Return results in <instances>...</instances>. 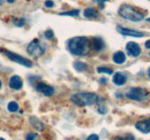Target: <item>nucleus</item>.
Masks as SVG:
<instances>
[{
    "label": "nucleus",
    "instance_id": "f257e3e1",
    "mask_svg": "<svg viewBox=\"0 0 150 140\" xmlns=\"http://www.w3.org/2000/svg\"><path fill=\"white\" fill-rule=\"evenodd\" d=\"M91 46V43L89 40V38L87 37H74L72 39L68 40L67 43V48L68 51L74 54V55H86L89 52Z\"/></svg>",
    "mask_w": 150,
    "mask_h": 140
},
{
    "label": "nucleus",
    "instance_id": "f03ea898",
    "mask_svg": "<svg viewBox=\"0 0 150 140\" xmlns=\"http://www.w3.org/2000/svg\"><path fill=\"white\" fill-rule=\"evenodd\" d=\"M72 102L76 106H91L99 101V97L96 93H88V92H79L72 95Z\"/></svg>",
    "mask_w": 150,
    "mask_h": 140
},
{
    "label": "nucleus",
    "instance_id": "7ed1b4c3",
    "mask_svg": "<svg viewBox=\"0 0 150 140\" xmlns=\"http://www.w3.org/2000/svg\"><path fill=\"white\" fill-rule=\"evenodd\" d=\"M119 15L121 18H126L128 21H132V22H140L144 18V13L142 12H139L135 7H133L131 5H122L119 10H118Z\"/></svg>",
    "mask_w": 150,
    "mask_h": 140
},
{
    "label": "nucleus",
    "instance_id": "20e7f679",
    "mask_svg": "<svg viewBox=\"0 0 150 140\" xmlns=\"http://www.w3.org/2000/svg\"><path fill=\"white\" fill-rule=\"evenodd\" d=\"M148 95H149L148 91L142 88H132L125 94L127 99H131L134 101H144L148 99Z\"/></svg>",
    "mask_w": 150,
    "mask_h": 140
},
{
    "label": "nucleus",
    "instance_id": "39448f33",
    "mask_svg": "<svg viewBox=\"0 0 150 140\" xmlns=\"http://www.w3.org/2000/svg\"><path fill=\"white\" fill-rule=\"evenodd\" d=\"M27 52L29 55L34 56V57H39L42 56L45 52V47L38 41L37 39L33 40L28 46H27Z\"/></svg>",
    "mask_w": 150,
    "mask_h": 140
},
{
    "label": "nucleus",
    "instance_id": "423d86ee",
    "mask_svg": "<svg viewBox=\"0 0 150 140\" xmlns=\"http://www.w3.org/2000/svg\"><path fill=\"white\" fill-rule=\"evenodd\" d=\"M5 54H6V56H7L9 60H12L13 62H16V63H19V64L23 66V67H27V68H31V67H33V62H31L29 59L23 57L22 55H20L18 53L11 52V51H5Z\"/></svg>",
    "mask_w": 150,
    "mask_h": 140
},
{
    "label": "nucleus",
    "instance_id": "0eeeda50",
    "mask_svg": "<svg viewBox=\"0 0 150 140\" xmlns=\"http://www.w3.org/2000/svg\"><path fill=\"white\" fill-rule=\"evenodd\" d=\"M126 51H127V54L129 56H133V57H137L140 54H141V48H140V45L134 43V41H129L127 43L126 45Z\"/></svg>",
    "mask_w": 150,
    "mask_h": 140
},
{
    "label": "nucleus",
    "instance_id": "6e6552de",
    "mask_svg": "<svg viewBox=\"0 0 150 140\" xmlns=\"http://www.w3.org/2000/svg\"><path fill=\"white\" fill-rule=\"evenodd\" d=\"M36 90H37L39 93H42V94H44L46 97H51L54 93L53 86H51L49 84H45V83H37L36 84Z\"/></svg>",
    "mask_w": 150,
    "mask_h": 140
},
{
    "label": "nucleus",
    "instance_id": "1a4fd4ad",
    "mask_svg": "<svg viewBox=\"0 0 150 140\" xmlns=\"http://www.w3.org/2000/svg\"><path fill=\"white\" fill-rule=\"evenodd\" d=\"M117 30L119 34L124 36H131V37H143L144 34L143 32H140L137 30H133V29H128V28H124L121 25H118L117 27Z\"/></svg>",
    "mask_w": 150,
    "mask_h": 140
},
{
    "label": "nucleus",
    "instance_id": "9d476101",
    "mask_svg": "<svg viewBox=\"0 0 150 140\" xmlns=\"http://www.w3.org/2000/svg\"><path fill=\"white\" fill-rule=\"evenodd\" d=\"M22 86H23V82H22L20 76L14 75V76H12L9 78V88H13L15 91H19V90L22 88Z\"/></svg>",
    "mask_w": 150,
    "mask_h": 140
},
{
    "label": "nucleus",
    "instance_id": "9b49d317",
    "mask_svg": "<svg viewBox=\"0 0 150 140\" xmlns=\"http://www.w3.org/2000/svg\"><path fill=\"white\" fill-rule=\"evenodd\" d=\"M135 127H136L140 132H142V133H149L150 132V118L136 122Z\"/></svg>",
    "mask_w": 150,
    "mask_h": 140
},
{
    "label": "nucleus",
    "instance_id": "f8f14e48",
    "mask_svg": "<svg viewBox=\"0 0 150 140\" xmlns=\"http://www.w3.org/2000/svg\"><path fill=\"white\" fill-rule=\"evenodd\" d=\"M126 80H127V77L121 72H115L114 76H113V83L115 85H118V86L124 85L126 83Z\"/></svg>",
    "mask_w": 150,
    "mask_h": 140
},
{
    "label": "nucleus",
    "instance_id": "ddd939ff",
    "mask_svg": "<svg viewBox=\"0 0 150 140\" xmlns=\"http://www.w3.org/2000/svg\"><path fill=\"white\" fill-rule=\"evenodd\" d=\"M112 60H113V62L117 63V64H122V63H125V61H126V55H125L124 52L118 51V52H115L113 54Z\"/></svg>",
    "mask_w": 150,
    "mask_h": 140
},
{
    "label": "nucleus",
    "instance_id": "4468645a",
    "mask_svg": "<svg viewBox=\"0 0 150 140\" xmlns=\"http://www.w3.org/2000/svg\"><path fill=\"white\" fill-rule=\"evenodd\" d=\"M83 15L87 18H98V12L95 8H93V7H89V8H86Z\"/></svg>",
    "mask_w": 150,
    "mask_h": 140
},
{
    "label": "nucleus",
    "instance_id": "2eb2a0df",
    "mask_svg": "<svg viewBox=\"0 0 150 140\" xmlns=\"http://www.w3.org/2000/svg\"><path fill=\"white\" fill-rule=\"evenodd\" d=\"M93 47L96 51H102L104 48V41L100 38H94L93 39Z\"/></svg>",
    "mask_w": 150,
    "mask_h": 140
},
{
    "label": "nucleus",
    "instance_id": "dca6fc26",
    "mask_svg": "<svg viewBox=\"0 0 150 140\" xmlns=\"http://www.w3.org/2000/svg\"><path fill=\"white\" fill-rule=\"evenodd\" d=\"M30 122H31V125L37 130V131H42L44 129V124L40 122L38 118L36 117H30Z\"/></svg>",
    "mask_w": 150,
    "mask_h": 140
},
{
    "label": "nucleus",
    "instance_id": "f3484780",
    "mask_svg": "<svg viewBox=\"0 0 150 140\" xmlns=\"http://www.w3.org/2000/svg\"><path fill=\"white\" fill-rule=\"evenodd\" d=\"M74 68H75V70L82 72V71H84V70L87 69V64H86L84 62H82V61H75Z\"/></svg>",
    "mask_w": 150,
    "mask_h": 140
},
{
    "label": "nucleus",
    "instance_id": "a211bd4d",
    "mask_svg": "<svg viewBox=\"0 0 150 140\" xmlns=\"http://www.w3.org/2000/svg\"><path fill=\"white\" fill-rule=\"evenodd\" d=\"M7 109H8V111H11V113H16V111L19 110V105H18V102H15V101H11V102L7 105Z\"/></svg>",
    "mask_w": 150,
    "mask_h": 140
},
{
    "label": "nucleus",
    "instance_id": "6ab92c4d",
    "mask_svg": "<svg viewBox=\"0 0 150 140\" xmlns=\"http://www.w3.org/2000/svg\"><path fill=\"white\" fill-rule=\"evenodd\" d=\"M79 14H80L79 9H72V10H68V12L60 13V15H64V16H77Z\"/></svg>",
    "mask_w": 150,
    "mask_h": 140
},
{
    "label": "nucleus",
    "instance_id": "aec40b11",
    "mask_svg": "<svg viewBox=\"0 0 150 140\" xmlns=\"http://www.w3.org/2000/svg\"><path fill=\"white\" fill-rule=\"evenodd\" d=\"M97 71L99 74H108V75H111L113 74V70L111 68H108V67H98L97 68Z\"/></svg>",
    "mask_w": 150,
    "mask_h": 140
},
{
    "label": "nucleus",
    "instance_id": "412c9836",
    "mask_svg": "<svg viewBox=\"0 0 150 140\" xmlns=\"http://www.w3.org/2000/svg\"><path fill=\"white\" fill-rule=\"evenodd\" d=\"M25 140H39V136L36 132H29L25 136Z\"/></svg>",
    "mask_w": 150,
    "mask_h": 140
},
{
    "label": "nucleus",
    "instance_id": "4be33fe9",
    "mask_svg": "<svg viewBox=\"0 0 150 140\" xmlns=\"http://www.w3.org/2000/svg\"><path fill=\"white\" fill-rule=\"evenodd\" d=\"M111 140H135L134 137L132 134H127V136H124V137H114Z\"/></svg>",
    "mask_w": 150,
    "mask_h": 140
},
{
    "label": "nucleus",
    "instance_id": "5701e85b",
    "mask_svg": "<svg viewBox=\"0 0 150 140\" xmlns=\"http://www.w3.org/2000/svg\"><path fill=\"white\" fill-rule=\"evenodd\" d=\"M44 36H45V38H46V39H52V38L54 37L52 30H46V31H45V34H44Z\"/></svg>",
    "mask_w": 150,
    "mask_h": 140
},
{
    "label": "nucleus",
    "instance_id": "b1692460",
    "mask_svg": "<svg viewBox=\"0 0 150 140\" xmlns=\"http://www.w3.org/2000/svg\"><path fill=\"white\" fill-rule=\"evenodd\" d=\"M14 23H15V25H18V27H22V25H24V23H25V20H24V18L15 20V21H14Z\"/></svg>",
    "mask_w": 150,
    "mask_h": 140
},
{
    "label": "nucleus",
    "instance_id": "393cba45",
    "mask_svg": "<svg viewBox=\"0 0 150 140\" xmlns=\"http://www.w3.org/2000/svg\"><path fill=\"white\" fill-rule=\"evenodd\" d=\"M97 110H98V113H99V114H102V115L106 114V111H108V109H106V107H105V106H99Z\"/></svg>",
    "mask_w": 150,
    "mask_h": 140
},
{
    "label": "nucleus",
    "instance_id": "a878e982",
    "mask_svg": "<svg viewBox=\"0 0 150 140\" xmlns=\"http://www.w3.org/2000/svg\"><path fill=\"white\" fill-rule=\"evenodd\" d=\"M45 6H46L47 8H52V7L54 6V2H53L52 0H46V1H45Z\"/></svg>",
    "mask_w": 150,
    "mask_h": 140
},
{
    "label": "nucleus",
    "instance_id": "bb28decb",
    "mask_svg": "<svg viewBox=\"0 0 150 140\" xmlns=\"http://www.w3.org/2000/svg\"><path fill=\"white\" fill-rule=\"evenodd\" d=\"M87 140H99V137H98L97 134H90V136L87 138Z\"/></svg>",
    "mask_w": 150,
    "mask_h": 140
},
{
    "label": "nucleus",
    "instance_id": "cd10ccee",
    "mask_svg": "<svg viewBox=\"0 0 150 140\" xmlns=\"http://www.w3.org/2000/svg\"><path fill=\"white\" fill-rule=\"evenodd\" d=\"M95 2H97V4H99L100 5V7H103V4L106 1V0H94Z\"/></svg>",
    "mask_w": 150,
    "mask_h": 140
},
{
    "label": "nucleus",
    "instance_id": "c85d7f7f",
    "mask_svg": "<svg viewBox=\"0 0 150 140\" xmlns=\"http://www.w3.org/2000/svg\"><path fill=\"white\" fill-rule=\"evenodd\" d=\"M146 48H149L150 50V40H147V41H146Z\"/></svg>",
    "mask_w": 150,
    "mask_h": 140
},
{
    "label": "nucleus",
    "instance_id": "c756f323",
    "mask_svg": "<svg viewBox=\"0 0 150 140\" xmlns=\"http://www.w3.org/2000/svg\"><path fill=\"white\" fill-rule=\"evenodd\" d=\"M100 83H106V78H102L100 79Z\"/></svg>",
    "mask_w": 150,
    "mask_h": 140
},
{
    "label": "nucleus",
    "instance_id": "7c9ffc66",
    "mask_svg": "<svg viewBox=\"0 0 150 140\" xmlns=\"http://www.w3.org/2000/svg\"><path fill=\"white\" fill-rule=\"evenodd\" d=\"M148 76H149V78H150V68L148 69Z\"/></svg>",
    "mask_w": 150,
    "mask_h": 140
},
{
    "label": "nucleus",
    "instance_id": "2f4dec72",
    "mask_svg": "<svg viewBox=\"0 0 150 140\" xmlns=\"http://www.w3.org/2000/svg\"><path fill=\"white\" fill-rule=\"evenodd\" d=\"M7 1H8V2H11V4H12V2H14V0H7Z\"/></svg>",
    "mask_w": 150,
    "mask_h": 140
},
{
    "label": "nucleus",
    "instance_id": "473e14b6",
    "mask_svg": "<svg viewBox=\"0 0 150 140\" xmlns=\"http://www.w3.org/2000/svg\"><path fill=\"white\" fill-rule=\"evenodd\" d=\"M4 4V0H0V5H2Z\"/></svg>",
    "mask_w": 150,
    "mask_h": 140
},
{
    "label": "nucleus",
    "instance_id": "72a5a7b5",
    "mask_svg": "<svg viewBox=\"0 0 150 140\" xmlns=\"http://www.w3.org/2000/svg\"><path fill=\"white\" fill-rule=\"evenodd\" d=\"M1 85H2V83H1V80H0V88H1Z\"/></svg>",
    "mask_w": 150,
    "mask_h": 140
},
{
    "label": "nucleus",
    "instance_id": "f704fd0d",
    "mask_svg": "<svg viewBox=\"0 0 150 140\" xmlns=\"http://www.w3.org/2000/svg\"><path fill=\"white\" fill-rule=\"evenodd\" d=\"M0 140H6L5 138H0Z\"/></svg>",
    "mask_w": 150,
    "mask_h": 140
},
{
    "label": "nucleus",
    "instance_id": "c9c22d12",
    "mask_svg": "<svg viewBox=\"0 0 150 140\" xmlns=\"http://www.w3.org/2000/svg\"><path fill=\"white\" fill-rule=\"evenodd\" d=\"M147 21H148V22H150V18H148V20H147Z\"/></svg>",
    "mask_w": 150,
    "mask_h": 140
},
{
    "label": "nucleus",
    "instance_id": "e433bc0d",
    "mask_svg": "<svg viewBox=\"0 0 150 140\" xmlns=\"http://www.w3.org/2000/svg\"><path fill=\"white\" fill-rule=\"evenodd\" d=\"M149 55H150V52H149Z\"/></svg>",
    "mask_w": 150,
    "mask_h": 140
}]
</instances>
